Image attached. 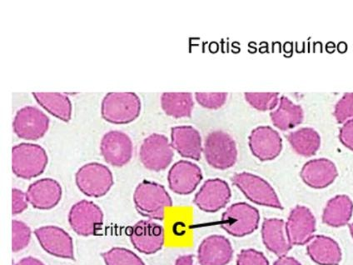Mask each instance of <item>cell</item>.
<instances>
[{"instance_id": "7c38bea8", "label": "cell", "mask_w": 353, "mask_h": 265, "mask_svg": "<svg viewBox=\"0 0 353 265\" xmlns=\"http://www.w3.org/2000/svg\"><path fill=\"white\" fill-rule=\"evenodd\" d=\"M34 235L48 254L58 258L74 259L73 239L63 228L51 226L40 227L36 228Z\"/></svg>"}, {"instance_id": "ba28073f", "label": "cell", "mask_w": 353, "mask_h": 265, "mask_svg": "<svg viewBox=\"0 0 353 265\" xmlns=\"http://www.w3.org/2000/svg\"><path fill=\"white\" fill-rule=\"evenodd\" d=\"M174 155L168 139L159 134H152L144 139L139 152L143 166L154 172L166 170L172 163Z\"/></svg>"}, {"instance_id": "836d02e7", "label": "cell", "mask_w": 353, "mask_h": 265, "mask_svg": "<svg viewBox=\"0 0 353 265\" xmlns=\"http://www.w3.org/2000/svg\"><path fill=\"white\" fill-rule=\"evenodd\" d=\"M236 265H270V262L263 253L248 248L240 252Z\"/></svg>"}, {"instance_id": "f546056e", "label": "cell", "mask_w": 353, "mask_h": 265, "mask_svg": "<svg viewBox=\"0 0 353 265\" xmlns=\"http://www.w3.org/2000/svg\"><path fill=\"white\" fill-rule=\"evenodd\" d=\"M12 251L17 253L25 250L31 240V230L26 223L19 220L12 221Z\"/></svg>"}, {"instance_id": "3957f363", "label": "cell", "mask_w": 353, "mask_h": 265, "mask_svg": "<svg viewBox=\"0 0 353 265\" xmlns=\"http://www.w3.org/2000/svg\"><path fill=\"white\" fill-rule=\"evenodd\" d=\"M140 112L141 100L135 93H108L102 101V117L108 123H132L138 119Z\"/></svg>"}, {"instance_id": "9a60e30c", "label": "cell", "mask_w": 353, "mask_h": 265, "mask_svg": "<svg viewBox=\"0 0 353 265\" xmlns=\"http://www.w3.org/2000/svg\"><path fill=\"white\" fill-rule=\"evenodd\" d=\"M202 179L201 168L187 160H180L175 163L168 175L170 190L180 195L192 194L201 183Z\"/></svg>"}, {"instance_id": "44dd1931", "label": "cell", "mask_w": 353, "mask_h": 265, "mask_svg": "<svg viewBox=\"0 0 353 265\" xmlns=\"http://www.w3.org/2000/svg\"><path fill=\"white\" fill-rule=\"evenodd\" d=\"M171 146L183 158L198 161L201 159L203 148L199 132L192 126L172 128Z\"/></svg>"}, {"instance_id": "6da1fadb", "label": "cell", "mask_w": 353, "mask_h": 265, "mask_svg": "<svg viewBox=\"0 0 353 265\" xmlns=\"http://www.w3.org/2000/svg\"><path fill=\"white\" fill-rule=\"evenodd\" d=\"M136 210L146 218L163 220L166 208L172 207L170 195L161 184L144 180L140 183L134 194Z\"/></svg>"}, {"instance_id": "74e56055", "label": "cell", "mask_w": 353, "mask_h": 265, "mask_svg": "<svg viewBox=\"0 0 353 265\" xmlns=\"http://www.w3.org/2000/svg\"><path fill=\"white\" fill-rule=\"evenodd\" d=\"M15 265H46L42 261H40L38 259L34 258V257H27V258H23L21 260H19L17 264Z\"/></svg>"}, {"instance_id": "7a4b0ae2", "label": "cell", "mask_w": 353, "mask_h": 265, "mask_svg": "<svg viewBox=\"0 0 353 265\" xmlns=\"http://www.w3.org/2000/svg\"><path fill=\"white\" fill-rule=\"evenodd\" d=\"M49 158L39 144L22 143L12 148V170L20 179H31L41 175Z\"/></svg>"}, {"instance_id": "5bb4252c", "label": "cell", "mask_w": 353, "mask_h": 265, "mask_svg": "<svg viewBox=\"0 0 353 265\" xmlns=\"http://www.w3.org/2000/svg\"><path fill=\"white\" fill-rule=\"evenodd\" d=\"M231 190L226 181L220 179H208L196 193L194 204L200 210L215 213L225 207L231 199Z\"/></svg>"}, {"instance_id": "277c9868", "label": "cell", "mask_w": 353, "mask_h": 265, "mask_svg": "<svg viewBox=\"0 0 353 265\" xmlns=\"http://www.w3.org/2000/svg\"><path fill=\"white\" fill-rule=\"evenodd\" d=\"M203 155L210 166L220 170L232 168L238 159L234 139L222 130L212 131L207 136Z\"/></svg>"}, {"instance_id": "ac0fdd59", "label": "cell", "mask_w": 353, "mask_h": 265, "mask_svg": "<svg viewBox=\"0 0 353 265\" xmlns=\"http://www.w3.org/2000/svg\"><path fill=\"white\" fill-rule=\"evenodd\" d=\"M62 187L55 179L47 178L31 184L26 195L29 203L39 210H50L62 199Z\"/></svg>"}, {"instance_id": "ffe728a7", "label": "cell", "mask_w": 353, "mask_h": 265, "mask_svg": "<svg viewBox=\"0 0 353 265\" xmlns=\"http://www.w3.org/2000/svg\"><path fill=\"white\" fill-rule=\"evenodd\" d=\"M234 255L230 241L221 235L208 237L200 244L198 259L200 265H227Z\"/></svg>"}, {"instance_id": "ab89813d", "label": "cell", "mask_w": 353, "mask_h": 265, "mask_svg": "<svg viewBox=\"0 0 353 265\" xmlns=\"http://www.w3.org/2000/svg\"><path fill=\"white\" fill-rule=\"evenodd\" d=\"M349 230H350L351 235L353 239V223H352L351 224H349Z\"/></svg>"}, {"instance_id": "f1b7e54d", "label": "cell", "mask_w": 353, "mask_h": 265, "mask_svg": "<svg viewBox=\"0 0 353 265\" xmlns=\"http://www.w3.org/2000/svg\"><path fill=\"white\" fill-rule=\"evenodd\" d=\"M106 265H145L139 257L127 248L116 247L102 254Z\"/></svg>"}, {"instance_id": "52a82bcc", "label": "cell", "mask_w": 353, "mask_h": 265, "mask_svg": "<svg viewBox=\"0 0 353 265\" xmlns=\"http://www.w3.org/2000/svg\"><path fill=\"white\" fill-rule=\"evenodd\" d=\"M260 215L258 210L247 203L232 204L223 213L221 227L228 234L235 237L251 235L259 226Z\"/></svg>"}, {"instance_id": "9c48e42d", "label": "cell", "mask_w": 353, "mask_h": 265, "mask_svg": "<svg viewBox=\"0 0 353 265\" xmlns=\"http://www.w3.org/2000/svg\"><path fill=\"white\" fill-rule=\"evenodd\" d=\"M50 123V118L38 108L26 106L16 114L13 128L19 138L38 140L49 130Z\"/></svg>"}, {"instance_id": "e0dca14e", "label": "cell", "mask_w": 353, "mask_h": 265, "mask_svg": "<svg viewBox=\"0 0 353 265\" xmlns=\"http://www.w3.org/2000/svg\"><path fill=\"white\" fill-rule=\"evenodd\" d=\"M130 240L136 250L145 255L155 254L164 244V230L151 220H141L130 230Z\"/></svg>"}, {"instance_id": "2e32d148", "label": "cell", "mask_w": 353, "mask_h": 265, "mask_svg": "<svg viewBox=\"0 0 353 265\" xmlns=\"http://www.w3.org/2000/svg\"><path fill=\"white\" fill-rule=\"evenodd\" d=\"M286 228L292 246H304L314 237L315 217L308 208L296 206L290 212Z\"/></svg>"}, {"instance_id": "4dcf8cb0", "label": "cell", "mask_w": 353, "mask_h": 265, "mask_svg": "<svg viewBox=\"0 0 353 265\" xmlns=\"http://www.w3.org/2000/svg\"><path fill=\"white\" fill-rule=\"evenodd\" d=\"M246 101L259 111L272 110L279 104V93H246Z\"/></svg>"}, {"instance_id": "484cf974", "label": "cell", "mask_w": 353, "mask_h": 265, "mask_svg": "<svg viewBox=\"0 0 353 265\" xmlns=\"http://www.w3.org/2000/svg\"><path fill=\"white\" fill-rule=\"evenodd\" d=\"M292 150L303 157H311L316 154L321 146V137L312 128H302L290 132L288 136Z\"/></svg>"}, {"instance_id": "83f0119b", "label": "cell", "mask_w": 353, "mask_h": 265, "mask_svg": "<svg viewBox=\"0 0 353 265\" xmlns=\"http://www.w3.org/2000/svg\"><path fill=\"white\" fill-rule=\"evenodd\" d=\"M161 106L167 115L181 119L191 117L194 103L191 93H163Z\"/></svg>"}, {"instance_id": "cb8c5ba5", "label": "cell", "mask_w": 353, "mask_h": 265, "mask_svg": "<svg viewBox=\"0 0 353 265\" xmlns=\"http://www.w3.org/2000/svg\"><path fill=\"white\" fill-rule=\"evenodd\" d=\"M270 117L276 128L282 131L292 130L302 124L304 119L303 108L282 96L276 110L272 111Z\"/></svg>"}, {"instance_id": "1f68e13d", "label": "cell", "mask_w": 353, "mask_h": 265, "mask_svg": "<svg viewBox=\"0 0 353 265\" xmlns=\"http://www.w3.org/2000/svg\"><path fill=\"white\" fill-rule=\"evenodd\" d=\"M334 117L339 124H345L353 119V93L344 94L336 103Z\"/></svg>"}, {"instance_id": "d590c367", "label": "cell", "mask_w": 353, "mask_h": 265, "mask_svg": "<svg viewBox=\"0 0 353 265\" xmlns=\"http://www.w3.org/2000/svg\"><path fill=\"white\" fill-rule=\"evenodd\" d=\"M339 139L345 147L353 151V119L343 124L339 132Z\"/></svg>"}, {"instance_id": "8fae6325", "label": "cell", "mask_w": 353, "mask_h": 265, "mask_svg": "<svg viewBox=\"0 0 353 265\" xmlns=\"http://www.w3.org/2000/svg\"><path fill=\"white\" fill-rule=\"evenodd\" d=\"M134 146L125 132L112 130L103 135L100 151L104 160L112 166L123 167L130 163Z\"/></svg>"}, {"instance_id": "8d00e7d4", "label": "cell", "mask_w": 353, "mask_h": 265, "mask_svg": "<svg viewBox=\"0 0 353 265\" xmlns=\"http://www.w3.org/2000/svg\"><path fill=\"white\" fill-rule=\"evenodd\" d=\"M274 265H302L292 257L283 256L276 261Z\"/></svg>"}, {"instance_id": "d6986e66", "label": "cell", "mask_w": 353, "mask_h": 265, "mask_svg": "<svg viewBox=\"0 0 353 265\" xmlns=\"http://www.w3.org/2000/svg\"><path fill=\"white\" fill-rule=\"evenodd\" d=\"M339 175L334 162L327 159H316L305 164L300 176L307 186L322 190L331 186Z\"/></svg>"}, {"instance_id": "30bf717a", "label": "cell", "mask_w": 353, "mask_h": 265, "mask_svg": "<svg viewBox=\"0 0 353 265\" xmlns=\"http://www.w3.org/2000/svg\"><path fill=\"white\" fill-rule=\"evenodd\" d=\"M69 222L76 234L87 237L96 235L103 224V213L97 204L81 200L72 206Z\"/></svg>"}, {"instance_id": "d4e9b609", "label": "cell", "mask_w": 353, "mask_h": 265, "mask_svg": "<svg viewBox=\"0 0 353 265\" xmlns=\"http://www.w3.org/2000/svg\"><path fill=\"white\" fill-rule=\"evenodd\" d=\"M353 203L347 195H336L325 207L323 222L327 226L339 228L347 226L352 219Z\"/></svg>"}, {"instance_id": "7402d4cb", "label": "cell", "mask_w": 353, "mask_h": 265, "mask_svg": "<svg viewBox=\"0 0 353 265\" xmlns=\"http://www.w3.org/2000/svg\"><path fill=\"white\" fill-rule=\"evenodd\" d=\"M262 237L265 246L276 256H286L292 248V246L287 233L286 223L283 219H264Z\"/></svg>"}, {"instance_id": "d6a6232c", "label": "cell", "mask_w": 353, "mask_h": 265, "mask_svg": "<svg viewBox=\"0 0 353 265\" xmlns=\"http://www.w3.org/2000/svg\"><path fill=\"white\" fill-rule=\"evenodd\" d=\"M195 98L200 106L210 110H218L226 103V93H196Z\"/></svg>"}, {"instance_id": "4fadbf2b", "label": "cell", "mask_w": 353, "mask_h": 265, "mask_svg": "<svg viewBox=\"0 0 353 265\" xmlns=\"http://www.w3.org/2000/svg\"><path fill=\"white\" fill-rule=\"evenodd\" d=\"M252 154L261 161H270L281 154L283 139L278 131L270 126H260L251 132L248 138Z\"/></svg>"}, {"instance_id": "603a6c76", "label": "cell", "mask_w": 353, "mask_h": 265, "mask_svg": "<svg viewBox=\"0 0 353 265\" xmlns=\"http://www.w3.org/2000/svg\"><path fill=\"white\" fill-rule=\"evenodd\" d=\"M307 252L312 260L320 265H339L342 261L339 244L327 236H314L307 243Z\"/></svg>"}, {"instance_id": "f35d334b", "label": "cell", "mask_w": 353, "mask_h": 265, "mask_svg": "<svg viewBox=\"0 0 353 265\" xmlns=\"http://www.w3.org/2000/svg\"><path fill=\"white\" fill-rule=\"evenodd\" d=\"M175 265H194V257L191 255L179 256L176 260Z\"/></svg>"}, {"instance_id": "4316f807", "label": "cell", "mask_w": 353, "mask_h": 265, "mask_svg": "<svg viewBox=\"0 0 353 265\" xmlns=\"http://www.w3.org/2000/svg\"><path fill=\"white\" fill-rule=\"evenodd\" d=\"M41 107L54 117L70 122L72 117V103L65 94L33 93Z\"/></svg>"}, {"instance_id": "e575fe53", "label": "cell", "mask_w": 353, "mask_h": 265, "mask_svg": "<svg viewBox=\"0 0 353 265\" xmlns=\"http://www.w3.org/2000/svg\"><path fill=\"white\" fill-rule=\"evenodd\" d=\"M29 204L25 192L18 188H13L12 190V214L13 215H17L26 211Z\"/></svg>"}, {"instance_id": "5b68a950", "label": "cell", "mask_w": 353, "mask_h": 265, "mask_svg": "<svg viewBox=\"0 0 353 265\" xmlns=\"http://www.w3.org/2000/svg\"><path fill=\"white\" fill-rule=\"evenodd\" d=\"M79 190L88 197L101 198L114 184V176L107 166L99 163H88L79 168L75 175Z\"/></svg>"}, {"instance_id": "8992f818", "label": "cell", "mask_w": 353, "mask_h": 265, "mask_svg": "<svg viewBox=\"0 0 353 265\" xmlns=\"http://www.w3.org/2000/svg\"><path fill=\"white\" fill-rule=\"evenodd\" d=\"M232 181L252 203L283 210V207L274 188L261 177L243 172L232 177Z\"/></svg>"}]
</instances>
